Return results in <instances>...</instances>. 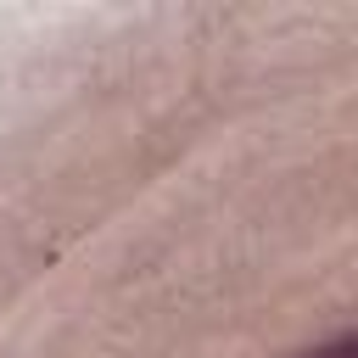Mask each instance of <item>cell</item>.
I'll return each mask as SVG.
<instances>
[{"label": "cell", "mask_w": 358, "mask_h": 358, "mask_svg": "<svg viewBox=\"0 0 358 358\" xmlns=\"http://www.w3.org/2000/svg\"><path fill=\"white\" fill-rule=\"evenodd\" d=\"M296 358H358V330H347V336H336V341H319V347H308V352H296Z\"/></svg>", "instance_id": "1"}]
</instances>
